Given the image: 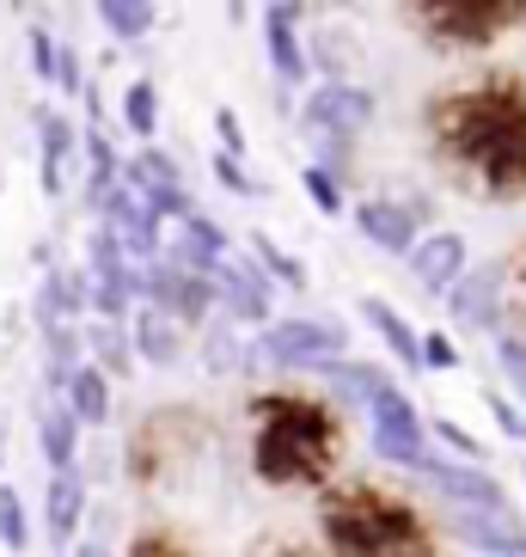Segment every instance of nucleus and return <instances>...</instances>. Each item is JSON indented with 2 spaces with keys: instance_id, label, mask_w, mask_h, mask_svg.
<instances>
[{
  "instance_id": "1",
  "label": "nucleus",
  "mask_w": 526,
  "mask_h": 557,
  "mask_svg": "<svg viewBox=\"0 0 526 557\" xmlns=\"http://www.w3.org/2000/svg\"><path fill=\"white\" fill-rule=\"evenodd\" d=\"M441 135L465 165H477L490 178V190H521L526 184V104H521V92H509V86L465 92V99L447 104Z\"/></svg>"
},
{
  "instance_id": "2",
  "label": "nucleus",
  "mask_w": 526,
  "mask_h": 557,
  "mask_svg": "<svg viewBox=\"0 0 526 557\" xmlns=\"http://www.w3.org/2000/svg\"><path fill=\"white\" fill-rule=\"evenodd\" d=\"M258 472L270 484H300V478L325 472L330 447H337V423L313 398H263L258 405Z\"/></svg>"
},
{
  "instance_id": "3",
  "label": "nucleus",
  "mask_w": 526,
  "mask_h": 557,
  "mask_svg": "<svg viewBox=\"0 0 526 557\" xmlns=\"http://www.w3.org/2000/svg\"><path fill=\"white\" fill-rule=\"evenodd\" d=\"M325 533L343 557H411L423 545V527L404 503H379L367 491L330 496L325 503Z\"/></svg>"
},
{
  "instance_id": "4",
  "label": "nucleus",
  "mask_w": 526,
  "mask_h": 557,
  "mask_svg": "<svg viewBox=\"0 0 526 557\" xmlns=\"http://www.w3.org/2000/svg\"><path fill=\"white\" fill-rule=\"evenodd\" d=\"M337 356H343V331L325 319H288L258 337L263 368H337Z\"/></svg>"
},
{
  "instance_id": "5",
  "label": "nucleus",
  "mask_w": 526,
  "mask_h": 557,
  "mask_svg": "<svg viewBox=\"0 0 526 557\" xmlns=\"http://www.w3.org/2000/svg\"><path fill=\"white\" fill-rule=\"evenodd\" d=\"M367 417H374V454L392 459V466L423 472V466H428V442H423V423H416L411 398L392 386V393H379L374 405H367Z\"/></svg>"
},
{
  "instance_id": "6",
  "label": "nucleus",
  "mask_w": 526,
  "mask_h": 557,
  "mask_svg": "<svg viewBox=\"0 0 526 557\" xmlns=\"http://www.w3.org/2000/svg\"><path fill=\"white\" fill-rule=\"evenodd\" d=\"M306 129L313 135H337V141H343V135H362L367 123H374V92H362V86H343V81H330V86H318L313 99H306Z\"/></svg>"
},
{
  "instance_id": "7",
  "label": "nucleus",
  "mask_w": 526,
  "mask_h": 557,
  "mask_svg": "<svg viewBox=\"0 0 526 557\" xmlns=\"http://www.w3.org/2000/svg\"><path fill=\"white\" fill-rule=\"evenodd\" d=\"M447 527L484 557H526V527L514 515H484V508H453Z\"/></svg>"
},
{
  "instance_id": "8",
  "label": "nucleus",
  "mask_w": 526,
  "mask_h": 557,
  "mask_svg": "<svg viewBox=\"0 0 526 557\" xmlns=\"http://www.w3.org/2000/svg\"><path fill=\"white\" fill-rule=\"evenodd\" d=\"M423 478H428V484H435V491H441L453 508H484V515H509V496H502V484H496V478H484V472H472V466H435V459H428Z\"/></svg>"
},
{
  "instance_id": "9",
  "label": "nucleus",
  "mask_w": 526,
  "mask_h": 557,
  "mask_svg": "<svg viewBox=\"0 0 526 557\" xmlns=\"http://www.w3.org/2000/svg\"><path fill=\"white\" fill-rule=\"evenodd\" d=\"M411 276H416V288H428V295H447V288L465 276V239L460 233L416 239L411 246Z\"/></svg>"
},
{
  "instance_id": "10",
  "label": "nucleus",
  "mask_w": 526,
  "mask_h": 557,
  "mask_svg": "<svg viewBox=\"0 0 526 557\" xmlns=\"http://www.w3.org/2000/svg\"><path fill=\"white\" fill-rule=\"evenodd\" d=\"M447 307H453V319H460L465 331H484L496 325V312H502V270H465L453 288H447Z\"/></svg>"
},
{
  "instance_id": "11",
  "label": "nucleus",
  "mask_w": 526,
  "mask_h": 557,
  "mask_svg": "<svg viewBox=\"0 0 526 557\" xmlns=\"http://www.w3.org/2000/svg\"><path fill=\"white\" fill-rule=\"evenodd\" d=\"M214 295L233 307V319H270V288H263L258 263H221L214 270Z\"/></svg>"
},
{
  "instance_id": "12",
  "label": "nucleus",
  "mask_w": 526,
  "mask_h": 557,
  "mask_svg": "<svg viewBox=\"0 0 526 557\" xmlns=\"http://www.w3.org/2000/svg\"><path fill=\"white\" fill-rule=\"evenodd\" d=\"M37 442H43V459H50V472H74V459H80V423H74V410L62 398L37 410Z\"/></svg>"
},
{
  "instance_id": "13",
  "label": "nucleus",
  "mask_w": 526,
  "mask_h": 557,
  "mask_svg": "<svg viewBox=\"0 0 526 557\" xmlns=\"http://www.w3.org/2000/svg\"><path fill=\"white\" fill-rule=\"evenodd\" d=\"M37 141H43V190L62 197L67 165H74V123L62 111H37Z\"/></svg>"
},
{
  "instance_id": "14",
  "label": "nucleus",
  "mask_w": 526,
  "mask_h": 557,
  "mask_svg": "<svg viewBox=\"0 0 526 557\" xmlns=\"http://www.w3.org/2000/svg\"><path fill=\"white\" fill-rule=\"evenodd\" d=\"M135 356L153 361V368H178L184 361V337H178V319L141 307L135 312Z\"/></svg>"
},
{
  "instance_id": "15",
  "label": "nucleus",
  "mask_w": 526,
  "mask_h": 557,
  "mask_svg": "<svg viewBox=\"0 0 526 557\" xmlns=\"http://www.w3.org/2000/svg\"><path fill=\"white\" fill-rule=\"evenodd\" d=\"M355 227H362L379 251H404V258H411V246H416V221L398 209V202H362V209H355Z\"/></svg>"
},
{
  "instance_id": "16",
  "label": "nucleus",
  "mask_w": 526,
  "mask_h": 557,
  "mask_svg": "<svg viewBox=\"0 0 526 557\" xmlns=\"http://www.w3.org/2000/svg\"><path fill=\"white\" fill-rule=\"evenodd\" d=\"M80 515H86V484L74 472H55L50 496H43V527H50V540L67 545L74 540V527H80Z\"/></svg>"
},
{
  "instance_id": "17",
  "label": "nucleus",
  "mask_w": 526,
  "mask_h": 557,
  "mask_svg": "<svg viewBox=\"0 0 526 557\" xmlns=\"http://www.w3.org/2000/svg\"><path fill=\"white\" fill-rule=\"evenodd\" d=\"M295 18H300V7H270L263 13V37H270V62H276V74L288 86L306 74V55H300V44H295Z\"/></svg>"
},
{
  "instance_id": "18",
  "label": "nucleus",
  "mask_w": 526,
  "mask_h": 557,
  "mask_svg": "<svg viewBox=\"0 0 526 557\" xmlns=\"http://www.w3.org/2000/svg\"><path fill=\"white\" fill-rule=\"evenodd\" d=\"M502 13H509V7H484V0H435V7H428L435 32H453V37H490Z\"/></svg>"
},
{
  "instance_id": "19",
  "label": "nucleus",
  "mask_w": 526,
  "mask_h": 557,
  "mask_svg": "<svg viewBox=\"0 0 526 557\" xmlns=\"http://www.w3.org/2000/svg\"><path fill=\"white\" fill-rule=\"evenodd\" d=\"M62 405L74 410V423H104V417H111V380H104L92 361H80V368H74V380H67Z\"/></svg>"
},
{
  "instance_id": "20",
  "label": "nucleus",
  "mask_w": 526,
  "mask_h": 557,
  "mask_svg": "<svg viewBox=\"0 0 526 557\" xmlns=\"http://www.w3.org/2000/svg\"><path fill=\"white\" fill-rule=\"evenodd\" d=\"M325 374H330V393L349 398V405H374L379 393H392V380L379 374V368H367V361H337Z\"/></svg>"
},
{
  "instance_id": "21",
  "label": "nucleus",
  "mask_w": 526,
  "mask_h": 557,
  "mask_svg": "<svg viewBox=\"0 0 526 557\" xmlns=\"http://www.w3.org/2000/svg\"><path fill=\"white\" fill-rule=\"evenodd\" d=\"M86 349H92V368H99L104 380H111V374H129V368H135V344H129L116 325H104V319L86 331Z\"/></svg>"
},
{
  "instance_id": "22",
  "label": "nucleus",
  "mask_w": 526,
  "mask_h": 557,
  "mask_svg": "<svg viewBox=\"0 0 526 557\" xmlns=\"http://www.w3.org/2000/svg\"><path fill=\"white\" fill-rule=\"evenodd\" d=\"M362 319L379 331V337H386V349H392L398 361H416V331L404 325V319H398V312L386 307L379 295H367V300H362Z\"/></svg>"
},
{
  "instance_id": "23",
  "label": "nucleus",
  "mask_w": 526,
  "mask_h": 557,
  "mask_svg": "<svg viewBox=\"0 0 526 557\" xmlns=\"http://www.w3.org/2000/svg\"><path fill=\"white\" fill-rule=\"evenodd\" d=\"M99 18L111 37H148L153 32V7L148 0H99Z\"/></svg>"
},
{
  "instance_id": "24",
  "label": "nucleus",
  "mask_w": 526,
  "mask_h": 557,
  "mask_svg": "<svg viewBox=\"0 0 526 557\" xmlns=\"http://www.w3.org/2000/svg\"><path fill=\"white\" fill-rule=\"evenodd\" d=\"M123 123H129L141 141L160 129V92H153V81H135L129 92H123Z\"/></svg>"
},
{
  "instance_id": "25",
  "label": "nucleus",
  "mask_w": 526,
  "mask_h": 557,
  "mask_svg": "<svg viewBox=\"0 0 526 557\" xmlns=\"http://www.w3.org/2000/svg\"><path fill=\"white\" fill-rule=\"evenodd\" d=\"M0 545L7 552H25L32 545V521H25V503H18L13 484H0Z\"/></svg>"
},
{
  "instance_id": "26",
  "label": "nucleus",
  "mask_w": 526,
  "mask_h": 557,
  "mask_svg": "<svg viewBox=\"0 0 526 557\" xmlns=\"http://www.w3.org/2000/svg\"><path fill=\"white\" fill-rule=\"evenodd\" d=\"M251 251L263 258V270H270L276 282H288V288H306V270H300V258H288V251L270 239V233H251Z\"/></svg>"
},
{
  "instance_id": "27",
  "label": "nucleus",
  "mask_w": 526,
  "mask_h": 557,
  "mask_svg": "<svg viewBox=\"0 0 526 557\" xmlns=\"http://www.w3.org/2000/svg\"><path fill=\"white\" fill-rule=\"evenodd\" d=\"M416 368H435V374H447V368H460V349H453V337H416Z\"/></svg>"
},
{
  "instance_id": "28",
  "label": "nucleus",
  "mask_w": 526,
  "mask_h": 557,
  "mask_svg": "<svg viewBox=\"0 0 526 557\" xmlns=\"http://www.w3.org/2000/svg\"><path fill=\"white\" fill-rule=\"evenodd\" d=\"M306 190H313V202L325 214H343V190H337V178H330L325 165H306Z\"/></svg>"
},
{
  "instance_id": "29",
  "label": "nucleus",
  "mask_w": 526,
  "mask_h": 557,
  "mask_svg": "<svg viewBox=\"0 0 526 557\" xmlns=\"http://www.w3.org/2000/svg\"><path fill=\"white\" fill-rule=\"evenodd\" d=\"M496 361H502V374H509V386L526 398V344H521V337H502V349H496Z\"/></svg>"
},
{
  "instance_id": "30",
  "label": "nucleus",
  "mask_w": 526,
  "mask_h": 557,
  "mask_svg": "<svg viewBox=\"0 0 526 557\" xmlns=\"http://www.w3.org/2000/svg\"><path fill=\"white\" fill-rule=\"evenodd\" d=\"M214 129H221V153H227V160H246V129H239V116L214 111Z\"/></svg>"
},
{
  "instance_id": "31",
  "label": "nucleus",
  "mask_w": 526,
  "mask_h": 557,
  "mask_svg": "<svg viewBox=\"0 0 526 557\" xmlns=\"http://www.w3.org/2000/svg\"><path fill=\"white\" fill-rule=\"evenodd\" d=\"M55 86H62V92H86V81H80V55H74V50H55Z\"/></svg>"
},
{
  "instance_id": "32",
  "label": "nucleus",
  "mask_w": 526,
  "mask_h": 557,
  "mask_svg": "<svg viewBox=\"0 0 526 557\" xmlns=\"http://www.w3.org/2000/svg\"><path fill=\"white\" fill-rule=\"evenodd\" d=\"M55 50H62V44H50V32H32V67L43 81H55Z\"/></svg>"
},
{
  "instance_id": "33",
  "label": "nucleus",
  "mask_w": 526,
  "mask_h": 557,
  "mask_svg": "<svg viewBox=\"0 0 526 557\" xmlns=\"http://www.w3.org/2000/svg\"><path fill=\"white\" fill-rule=\"evenodd\" d=\"M214 178L227 184V190H239V197H251V190H258V184L239 172V160H227V153H214Z\"/></svg>"
},
{
  "instance_id": "34",
  "label": "nucleus",
  "mask_w": 526,
  "mask_h": 557,
  "mask_svg": "<svg viewBox=\"0 0 526 557\" xmlns=\"http://www.w3.org/2000/svg\"><path fill=\"white\" fill-rule=\"evenodd\" d=\"M209 368H214V374H233V368H239V361H233V337H227V331H214V337H209Z\"/></svg>"
},
{
  "instance_id": "35",
  "label": "nucleus",
  "mask_w": 526,
  "mask_h": 557,
  "mask_svg": "<svg viewBox=\"0 0 526 557\" xmlns=\"http://www.w3.org/2000/svg\"><path fill=\"white\" fill-rule=\"evenodd\" d=\"M490 410H496V423H502V435H514V442H526V417L509 405V398H490Z\"/></svg>"
},
{
  "instance_id": "36",
  "label": "nucleus",
  "mask_w": 526,
  "mask_h": 557,
  "mask_svg": "<svg viewBox=\"0 0 526 557\" xmlns=\"http://www.w3.org/2000/svg\"><path fill=\"white\" fill-rule=\"evenodd\" d=\"M435 435H441V442H447V447H460V454H472V459H477V454H484V447H477V442H472V435H465V429H453V423H435Z\"/></svg>"
},
{
  "instance_id": "37",
  "label": "nucleus",
  "mask_w": 526,
  "mask_h": 557,
  "mask_svg": "<svg viewBox=\"0 0 526 557\" xmlns=\"http://www.w3.org/2000/svg\"><path fill=\"white\" fill-rule=\"evenodd\" d=\"M129 557H178V545L160 540V533H148V540H135V552H129Z\"/></svg>"
},
{
  "instance_id": "38",
  "label": "nucleus",
  "mask_w": 526,
  "mask_h": 557,
  "mask_svg": "<svg viewBox=\"0 0 526 557\" xmlns=\"http://www.w3.org/2000/svg\"><path fill=\"white\" fill-rule=\"evenodd\" d=\"M74 557H111V552H104V545H80Z\"/></svg>"
},
{
  "instance_id": "39",
  "label": "nucleus",
  "mask_w": 526,
  "mask_h": 557,
  "mask_svg": "<svg viewBox=\"0 0 526 557\" xmlns=\"http://www.w3.org/2000/svg\"><path fill=\"white\" fill-rule=\"evenodd\" d=\"M0 459H7V423H0Z\"/></svg>"
}]
</instances>
